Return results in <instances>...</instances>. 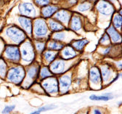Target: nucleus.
<instances>
[{
	"label": "nucleus",
	"mask_w": 122,
	"mask_h": 114,
	"mask_svg": "<svg viewBox=\"0 0 122 114\" xmlns=\"http://www.w3.org/2000/svg\"><path fill=\"white\" fill-rule=\"evenodd\" d=\"M7 78L10 82L16 85H20L23 83L25 78V71L21 66L12 67L7 73Z\"/></svg>",
	"instance_id": "f257e3e1"
},
{
	"label": "nucleus",
	"mask_w": 122,
	"mask_h": 114,
	"mask_svg": "<svg viewBox=\"0 0 122 114\" xmlns=\"http://www.w3.org/2000/svg\"><path fill=\"white\" fill-rule=\"evenodd\" d=\"M41 86L44 92L50 96H55L59 94L58 81L57 78L53 76L42 80Z\"/></svg>",
	"instance_id": "f03ea898"
},
{
	"label": "nucleus",
	"mask_w": 122,
	"mask_h": 114,
	"mask_svg": "<svg viewBox=\"0 0 122 114\" xmlns=\"http://www.w3.org/2000/svg\"><path fill=\"white\" fill-rule=\"evenodd\" d=\"M89 81L90 88L94 90H100L103 87L100 68L97 66H92L90 68L89 72Z\"/></svg>",
	"instance_id": "7ed1b4c3"
},
{
	"label": "nucleus",
	"mask_w": 122,
	"mask_h": 114,
	"mask_svg": "<svg viewBox=\"0 0 122 114\" xmlns=\"http://www.w3.org/2000/svg\"><path fill=\"white\" fill-rule=\"evenodd\" d=\"M58 81V87H59V94H66L69 92L71 87L72 85L73 78L72 75L69 73H63L61 75Z\"/></svg>",
	"instance_id": "20e7f679"
},
{
	"label": "nucleus",
	"mask_w": 122,
	"mask_h": 114,
	"mask_svg": "<svg viewBox=\"0 0 122 114\" xmlns=\"http://www.w3.org/2000/svg\"><path fill=\"white\" fill-rule=\"evenodd\" d=\"M6 34L12 41L16 44H20L25 39L24 33L18 27L12 26L8 28L7 29Z\"/></svg>",
	"instance_id": "39448f33"
},
{
	"label": "nucleus",
	"mask_w": 122,
	"mask_h": 114,
	"mask_svg": "<svg viewBox=\"0 0 122 114\" xmlns=\"http://www.w3.org/2000/svg\"><path fill=\"white\" fill-rule=\"evenodd\" d=\"M5 57L13 62H19L20 60V52L18 47L9 45L5 48Z\"/></svg>",
	"instance_id": "423d86ee"
},
{
	"label": "nucleus",
	"mask_w": 122,
	"mask_h": 114,
	"mask_svg": "<svg viewBox=\"0 0 122 114\" xmlns=\"http://www.w3.org/2000/svg\"><path fill=\"white\" fill-rule=\"evenodd\" d=\"M49 68L53 75H62L65 73L66 71V63L65 60L55 59L50 63Z\"/></svg>",
	"instance_id": "0eeeda50"
},
{
	"label": "nucleus",
	"mask_w": 122,
	"mask_h": 114,
	"mask_svg": "<svg viewBox=\"0 0 122 114\" xmlns=\"http://www.w3.org/2000/svg\"><path fill=\"white\" fill-rule=\"evenodd\" d=\"M39 70L40 67L37 65H32L30 66L28 70L26 73V79L25 80V82L23 84H26L27 82L30 84V87L34 84L35 81L39 78Z\"/></svg>",
	"instance_id": "6e6552de"
},
{
	"label": "nucleus",
	"mask_w": 122,
	"mask_h": 114,
	"mask_svg": "<svg viewBox=\"0 0 122 114\" xmlns=\"http://www.w3.org/2000/svg\"><path fill=\"white\" fill-rule=\"evenodd\" d=\"M20 58L27 62H31L34 59V47L30 43L27 42L24 44L21 48L20 50Z\"/></svg>",
	"instance_id": "1a4fd4ad"
},
{
	"label": "nucleus",
	"mask_w": 122,
	"mask_h": 114,
	"mask_svg": "<svg viewBox=\"0 0 122 114\" xmlns=\"http://www.w3.org/2000/svg\"><path fill=\"white\" fill-rule=\"evenodd\" d=\"M101 77H102V85L103 84H111V81L113 80V71L111 69V66H108V65H104L100 67V69Z\"/></svg>",
	"instance_id": "9d476101"
},
{
	"label": "nucleus",
	"mask_w": 122,
	"mask_h": 114,
	"mask_svg": "<svg viewBox=\"0 0 122 114\" xmlns=\"http://www.w3.org/2000/svg\"><path fill=\"white\" fill-rule=\"evenodd\" d=\"M48 31L46 23L42 19H38L34 23V34L37 37H42L47 35Z\"/></svg>",
	"instance_id": "9b49d317"
},
{
	"label": "nucleus",
	"mask_w": 122,
	"mask_h": 114,
	"mask_svg": "<svg viewBox=\"0 0 122 114\" xmlns=\"http://www.w3.org/2000/svg\"><path fill=\"white\" fill-rule=\"evenodd\" d=\"M20 12L25 17H34L36 15V10L34 7L30 3H23L19 7Z\"/></svg>",
	"instance_id": "f8f14e48"
},
{
	"label": "nucleus",
	"mask_w": 122,
	"mask_h": 114,
	"mask_svg": "<svg viewBox=\"0 0 122 114\" xmlns=\"http://www.w3.org/2000/svg\"><path fill=\"white\" fill-rule=\"evenodd\" d=\"M97 9L101 14L105 15H111L114 11L113 6L105 1H100L97 5Z\"/></svg>",
	"instance_id": "ddd939ff"
},
{
	"label": "nucleus",
	"mask_w": 122,
	"mask_h": 114,
	"mask_svg": "<svg viewBox=\"0 0 122 114\" xmlns=\"http://www.w3.org/2000/svg\"><path fill=\"white\" fill-rule=\"evenodd\" d=\"M77 54L74 49L72 47L68 46L66 47H63L62 49V52H61V57H62L63 60H68L71 59H73L75 57Z\"/></svg>",
	"instance_id": "4468645a"
},
{
	"label": "nucleus",
	"mask_w": 122,
	"mask_h": 114,
	"mask_svg": "<svg viewBox=\"0 0 122 114\" xmlns=\"http://www.w3.org/2000/svg\"><path fill=\"white\" fill-rule=\"evenodd\" d=\"M19 23L21 25V26L23 27V28L25 31V32L28 34H31L32 33V22L30 21V19H29L27 17H25V16H21L18 18Z\"/></svg>",
	"instance_id": "2eb2a0df"
},
{
	"label": "nucleus",
	"mask_w": 122,
	"mask_h": 114,
	"mask_svg": "<svg viewBox=\"0 0 122 114\" xmlns=\"http://www.w3.org/2000/svg\"><path fill=\"white\" fill-rule=\"evenodd\" d=\"M70 17H71L70 13L65 10L58 11L55 15L56 20L63 23H68L70 20Z\"/></svg>",
	"instance_id": "dca6fc26"
},
{
	"label": "nucleus",
	"mask_w": 122,
	"mask_h": 114,
	"mask_svg": "<svg viewBox=\"0 0 122 114\" xmlns=\"http://www.w3.org/2000/svg\"><path fill=\"white\" fill-rule=\"evenodd\" d=\"M113 98L112 93H105L102 95L92 94L89 96V99L92 101H108Z\"/></svg>",
	"instance_id": "f3484780"
},
{
	"label": "nucleus",
	"mask_w": 122,
	"mask_h": 114,
	"mask_svg": "<svg viewBox=\"0 0 122 114\" xmlns=\"http://www.w3.org/2000/svg\"><path fill=\"white\" fill-rule=\"evenodd\" d=\"M58 10V7L52 5L44 6L41 10V14L44 18H50Z\"/></svg>",
	"instance_id": "a211bd4d"
},
{
	"label": "nucleus",
	"mask_w": 122,
	"mask_h": 114,
	"mask_svg": "<svg viewBox=\"0 0 122 114\" xmlns=\"http://www.w3.org/2000/svg\"><path fill=\"white\" fill-rule=\"evenodd\" d=\"M107 32H108V34L109 38L111 39V41L113 43H117L121 41V35L118 33V32L116 31L115 28L113 26H111L107 30Z\"/></svg>",
	"instance_id": "6ab92c4d"
},
{
	"label": "nucleus",
	"mask_w": 122,
	"mask_h": 114,
	"mask_svg": "<svg viewBox=\"0 0 122 114\" xmlns=\"http://www.w3.org/2000/svg\"><path fill=\"white\" fill-rule=\"evenodd\" d=\"M57 52H56V51H52L49 50L43 52L44 59L48 63H51L52 61H54L57 57Z\"/></svg>",
	"instance_id": "aec40b11"
},
{
	"label": "nucleus",
	"mask_w": 122,
	"mask_h": 114,
	"mask_svg": "<svg viewBox=\"0 0 122 114\" xmlns=\"http://www.w3.org/2000/svg\"><path fill=\"white\" fill-rule=\"evenodd\" d=\"M53 74L50 71V68L48 66H43L42 68H40L39 70V78L42 81L47 78H49L50 76H52Z\"/></svg>",
	"instance_id": "412c9836"
},
{
	"label": "nucleus",
	"mask_w": 122,
	"mask_h": 114,
	"mask_svg": "<svg viewBox=\"0 0 122 114\" xmlns=\"http://www.w3.org/2000/svg\"><path fill=\"white\" fill-rule=\"evenodd\" d=\"M71 27L73 31H79L81 28V21L78 16H74L71 20Z\"/></svg>",
	"instance_id": "4be33fe9"
},
{
	"label": "nucleus",
	"mask_w": 122,
	"mask_h": 114,
	"mask_svg": "<svg viewBox=\"0 0 122 114\" xmlns=\"http://www.w3.org/2000/svg\"><path fill=\"white\" fill-rule=\"evenodd\" d=\"M89 41L86 39H82V40H77V41H75L72 43V47L73 49H75L77 51H81L84 46L88 43Z\"/></svg>",
	"instance_id": "5701e85b"
},
{
	"label": "nucleus",
	"mask_w": 122,
	"mask_h": 114,
	"mask_svg": "<svg viewBox=\"0 0 122 114\" xmlns=\"http://www.w3.org/2000/svg\"><path fill=\"white\" fill-rule=\"evenodd\" d=\"M49 26H50V29L55 32H58V31H62L64 28L62 24L54 20H50L49 21Z\"/></svg>",
	"instance_id": "b1692460"
},
{
	"label": "nucleus",
	"mask_w": 122,
	"mask_h": 114,
	"mask_svg": "<svg viewBox=\"0 0 122 114\" xmlns=\"http://www.w3.org/2000/svg\"><path fill=\"white\" fill-rule=\"evenodd\" d=\"M64 47V45L63 44H60L57 41H50L48 44V48L50 50H52V51H59L61 50Z\"/></svg>",
	"instance_id": "393cba45"
},
{
	"label": "nucleus",
	"mask_w": 122,
	"mask_h": 114,
	"mask_svg": "<svg viewBox=\"0 0 122 114\" xmlns=\"http://www.w3.org/2000/svg\"><path fill=\"white\" fill-rule=\"evenodd\" d=\"M7 63L5 60L0 58V76L4 78L7 73Z\"/></svg>",
	"instance_id": "a878e982"
},
{
	"label": "nucleus",
	"mask_w": 122,
	"mask_h": 114,
	"mask_svg": "<svg viewBox=\"0 0 122 114\" xmlns=\"http://www.w3.org/2000/svg\"><path fill=\"white\" fill-rule=\"evenodd\" d=\"M113 27L116 28H121V15H116L113 19Z\"/></svg>",
	"instance_id": "bb28decb"
},
{
	"label": "nucleus",
	"mask_w": 122,
	"mask_h": 114,
	"mask_svg": "<svg viewBox=\"0 0 122 114\" xmlns=\"http://www.w3.org/2000/svg\"><path fill=\"white\" fill-rule=\"evenodd\" d=\"M57 105H54V104H50V105H44L42 107H40L39 108H38L37 110L41 113V112H45V111H49V110H54L55 108H57Z\"/></svg>",
	"instance_id": "cd10ccee"
},
{
	"label": "nucleus",
	"mask_w": 122,
	"mask_h": 114,
	"mask_svg": "<svg viewBox=\"0 0 122 114\" xmlns=\"http://www.w3.org/2000/svg\"><path fill=\"white\" fill-rule=\"evenodd\" d=\"M15 109V105H6L2 111V114H10Z\"/></svg>",
	"instance_id": "c85d7f7f"
},
{
	"label": "nucleus",
	"mask_w": 122,
	"mask_h": 114,
	"mask_svg": "<svg viewBox=\"0 0 122 114\" xmlns=\"http://www.w3.org/2000/svg\"><path fill=\"white\" fill-rule=\"evenodd\" d=\"M91 8V4L88 3V2H84L81 4L80 5H79L78 7V10L81 12H84L88 10L89 9Z\"/></svg>",
	"instance_id": "c756f323"
},
{
	"label": "nucleus",
	"mask_w": 122,
	"mask_h": 114,
	"mask_svg": "<svg viewBox=\"0 0 122 114\" xmlns=\"http://www.w3.org/2000/svg\"><path fill=\"white\" fill-rule=\"evenodd\" d=\"M65 37L66 34L63 32H59V33L55 34V35L53 36V39L57 41H62L65 39Z\"/></svg>",
	"instance_id": "7c9ffc66"
},
{
	"label": "nucleus",
	"mask_w": 122,
	"mask_h": 114,
	"mask_svg": "<svg viewBox=\"0 0 122 114\" xmlns=\"http://www.w3.org/2000/svg\"><path fill=\"white\" fill-rule=\"evenodd\" d=\"M110 42V38L107 34H105L100 41V43L104 45H108Z\"/></svg>",
	"instance_id": "2f4dec72"
},
{
	"label": "nucleus",
	"mask_w": 122,
	"mask_h": 114,
	"mask_svg": "<svg viewBox=\"0 0 122 114\" xmlns=\"http://www.w3.org/2000/svg\"><path fill=\"white\" fill-rule=\"evenodd\" d=\"M35 3L39 6H47L49 5L50 0H34Z\"/></svg>",
	"instance_id": "473e14b6"
},
{
	"label": "nucleus",
	"mask_w": 122,
	"mask_h": 114,
	"mask_svg": "<svg viewBox=\"0 0 122 114\" xmlns=\"http://www.w3.org/2000/svg\"><path fill=\"white\" fill-rule=\"evenodd\" d=\"M45 48V44L43 42H37L36 44V49L39 52H43Z\"/></svg>",
	"instance_id": "72a5a7b5"
},
{
	"label": "nucleus",
	"mask_w": 122,
	"mask_h": 114,
	"mask_svg": "<svg viewBox=\"0 0 122 114\" xmlns=\"http://www.w3.org/2000/svg\"><path fill=\"white\" fill-rule=\"evenodd\" d=\"M92 114H104L100 108H95L92 110Z\"/></svg>",
	"instance_id": "f704fd0d"
},
{
	"label": "nucleus",
	"mask_w": 122,
	"mask_h": 114,
	"mask_svg": "<svg viewBox=\"0 0 122 114\" xmlns=\"http://www.w3.org/2000/svg\"><path fill=\"white\" fill-rule=\"evenodd\" d=\"M29 114H41V113H40L38 110H36L32 111L31 113H30Z\"/></svg>",
	"instance_id": "c9c22d12"
},
{
	"label": "nucleus",
	"mask_w": 122,
	"mask_h": 114,
	"mask_svg": "<svg viewBox=\"0 0 122 114\" xmlns=\"http://www.w3.org/2000/svg\"><path fill=\"white\" fill-rule=\"evenodd\" d=\"M76 114H89V112L88 111H84V112H80V113H78Z\"/></svg>",
	"instance_id": "e433bc0d"
},
{
	"label": "nucleus",
	"mask_w": 122,
	"mask_h": 114,
	"mask_svg": "<svg viewBox=\"0 0 122 114\" xmlns=\"http://www.w3.org/2000/svg\"><path fill=\"white\" fill-rule=\"evenodd\" d=\"M109 1H111V2H114L116 0H109Z\"/></svg>",
	"instance_id": "4c0bfd02"
},
{
	"label": "nucleus",
	"mask_w": 122,
	"mask_h": 114,
	"mask_svg": "<svg viewBox=\"0 0 122 114\" xmlns=\"http://www.w3.org/2000/svg\"><path fill=\"white\" fill-rule=\"evenodd\" d=\"M92 1H95V0H92Z\"/></svg>",
	"instance_id": "58836bf2"
},
{
	"label": "nucleus",
	"mask_w": 122,
	"mask_h": 114,
	"mask_svg": "<svg viewBox=\"0 0 122 114\" xmlns=\"http://www.w3.org/2000/svg\"><path fill=\"white\" fill-rule=\"evenodd\" d=\"M16 114H18V113H16Z\"/></svg>",
	"instance_id": "ea45409f"
}]
</instances>
